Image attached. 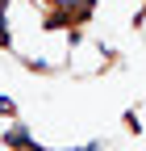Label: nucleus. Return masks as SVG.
<instances>
[{
	"label": "nucleus",
	"mask_w": 146,
	"mask_h": 151,
	"mask_svg": "<svg viewBox=\"0 0 146 151\" xmlns=\"http://www.w3.org/2000/svg\"><path fill=\"white\" fill-rule=\"evenodd\" d=\"M9 109H13V105H9V101H4V97H0V113H9Z\"/></svg>",
	"instance_id": "obj_1"
}]
</instances>
